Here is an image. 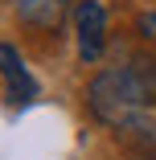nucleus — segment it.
Masks as SVG:
<instances>
[{
  "label": "nucleus",
  "instance_id": "1",
  "mask_svg": "<svg viewBox=\"0 0 156 160\" xmlns=\"http://www.w3.org/2000/svg\"><path fill=\"white\" fill-rule=\"evenodd\" d=\"M86 107L99 123L107 127H123L128 119H136L144 111V94H140V82L128 66H111V70H99L86 86Z\"/></svg>",
  "mask_w": 156,
  "mask_h": 160
},
{
  "label": "nucleus",
  "instance_id": "3",
  "mask_svg": "<svg viewBox=\"0 0 156 160\" xmlns=\"http://www.w3.org/2000/svg\"><path fill=\"white\" fill-rule=\"evenodd\" d=\"M0 74H4V99L13 103V107H29L37 99V78L29 74V66H25V58L17 53V45H0Z\"/></svg>",
  "mask_w": 156,
  "mask_h": 160
},
{
  "label": "nucleus",
  "instance_id": "7",
  "mask_svg": "<svg viewBox=\"0 0 156 160\" xmlns=\"http://www.w3.org/2000/svg\"><path fill=\"white\" fill-rule=\"evenodd\" d=\"M136 33L144 41H156V12H140L136 17Z\"/></svg>",
  "mask_w": 156,
  "mask_h": 160
},
{
  "label": "nucleus",
  "instance_id": "2",
  "mask_svg": "<svg viewBox=\"0 0 156 160\" xmlns=\"http://www.w3.org/2000/svg\"><path fill=\"white\" fill-rule=\"evenodd\" d=\"M74 45L86 66H95L107 49V8L99 0H78L74 8Z\"/></svg>",
  "mask_w": 156,
  "mask_h": 160
},
{
  "label": "nucleus",
  "instance_id": "4",
  "mask_svg": "<svg viewBox=\"0 0 156 160\" xmlns=\"http://www.w3.org/2000/svg\"><path fill=\"white\" fill-rule=\"evenodd\" d=\"M70 8H78L74 0H13V12L25 21V25H33V29H58L62 21L70 17Z\"/></svg>",
  "mask_w": 156,
  "mask_h": 160
},
{
  "label": "nucleus",
  "instance_id": "5",
  "mask_svg": "<svg viewBox=\"0 0 156 160\" xmlns=\"http://www.w3.org/2000/svg\"><path fill=\"white\" fill-rule=\"evenodd\" d=\"M119 140L136 152V160H156V115L140 111L136 119H128L123 127H115Z\"/></svg>",
  "mask_w": 156,
  "mask_h": 160
},
{
  "label": "nucleus",
  "instance_id": "6",
  "mask_svg": "<svg viewBox=\"0 0 156 160\" xmlns=\"http://www.w3.org/2000/svg\"><path fill=\"white\" fill-rule=\"evenodd\" d=\"M128 70H132V74H136V82H140L144 107H156V58H148V53H136V58L128 62Z\"/></svg>",
  "mask_w": 156,
  "mask_h": 160
}]
</instances>
